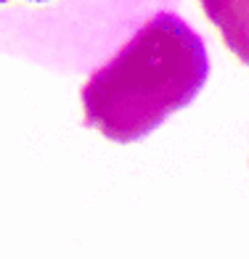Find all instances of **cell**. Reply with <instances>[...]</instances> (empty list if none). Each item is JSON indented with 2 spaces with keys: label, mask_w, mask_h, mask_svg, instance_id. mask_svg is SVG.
Here are the masks:
<instances>
[{
  "label": "cell",
  "mask_w": 249,
  "mask_h": 259,
  "mask_svg": "<svg viewBox=\"0 0 249 259\" xmlns=\"http://www.w3.org/2000/svg\"><path fill=\"white\" fill-rule=\"evenodd\" d=\"M207 74L204 40L181 16L157 14L85 82V122L114 143H133L186 109Z\"/></svg>",
  "instance_id": "cell-1"
},
{
  "label": "cell",
  "mask_w": 249,
  "mask_h": 259,
  "mask_svg": "<svg viewBox=\"0 0 249 259\" xmlns=\"http://www.w3.org/2000/svg\"><path fill=\"white\" fill-rule=\"evenodd\" d=\"M0 3H8V0H0ZM32 3H43V0H32Z\"/></svg>",
  "instance_id": "cell-3"
},
{
  "label": "cell",
  "mask_w": 249,
  "mask_h": 259,
  "mask_svg": "<svg viewBox=\"0 0 249 259\" xmlns=\"http://www.w3.org/2000/svg\"><path fill=\"white\" fill-rule=\"evenodd\" d=\"M201 8L223 34L228 51L249 66V0H201Z\"/></svg>",
  "instance_id": "cell-2"
}]
</instances>
